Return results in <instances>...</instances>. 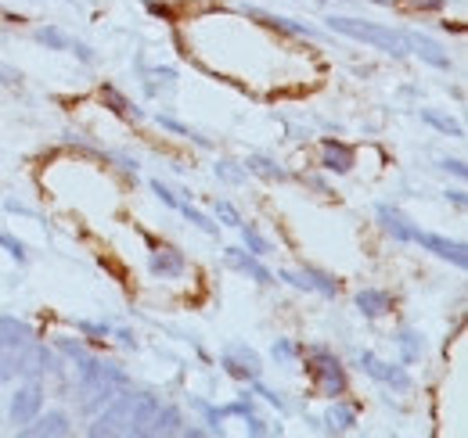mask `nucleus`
<instances>
[{
  "label": "nucleus",
  "mask_w": 468,
  "mask_h": 438,
  "mask_svg": "<svg viewBox=\"0 0 468 438\" xmlns=\"http://www.w3.org/2000/svg\"><path fill=\"white\" fill-rule=\"evenodd\" d=\"M249 18H256L260 26H267V29H278V33H285V36H317L310 26H303V22H292V18H285V15H267V11H256V7H241Z\"/></svg>",
  "instance_id": "nucleus-18"
},
{
  "label": "nucleus",
  "mask_w": 468,
  "mask_h": 438,
  "mask_svg": "<svg viewBox=\"0 0 468 438\" xmlns=\"http://www.w3.org/2000/svg\"><path fill=\"white\" fill-rule=\"evenodd\" d=\"M397 345H400V363L408 367V363H418L421 356H425V338L418 334V330H400L397 334Z\"/></svg>",
  "instance_id": "nucleus-22"
},
{
  "label": "nucleus",
  "mask_w": 468,
  "mask_h": 438,
  "mask_svg": "<svg viewBox=\"0 0 468 438\" xmlns=\"http://www.w3.org/2000/svg\"><path fill=\"white\" fill-rule=\"evenodd\" d=\"M418 11H443L447 7V0H410Z\"/></svg>",
  "instance_id": "nucleus-37"
},
{
  "label": "nucleus",
  "mask_w": 468,
  "mask_h": 438,
  "mask_svg": "<svg viewBox=\"0 0 468 438\" xmlns=\"http://www.w3.org/2000/svg\"><path fill=\"white\" fill-rule=\"evenodd\" d=\"M353 428H356V410L346 406V402H335V406L324 413V432L343 435V432H353Z\"/></svg>",
  "instance_id": "nucleus-20"
},
{
  "label": "nucleus",
  "mask_w": 468,
  "mask_h": 438,
  "mask_svg": "<svg viewBox=\"0 0 468 438\" xmlns=\"http://www.w3.org/2000/svg\"><path fill=\"white\" fill-rule=\"evenodd\" d=\"M356 367H360L371 381L386 384V388H393V391H410V374L404 370V363H386V360H378L375 352H360V356H356Z\"/></svg>",
  "instance_id": "nucleus-5"
},
{
  "label": "nucleus",
  "mask_w": 468,
  "mask_h": 438,
  "mask_svg": "<svg viewBox=\"0 0 468 438\" xmlns=\"http://www.w3.org/2000/svg\"><path fill=\"white\" fill-rule=\"evenodd\" d=\"M224 259H228V266H234L238 274L252 276L256 284H274V274L252 252H245V248H224Z\"/></svg>",
  "instance_id": "nucleus-15"
},
{
  "label": "nucleus",
  "mask_w": 468,
  "mask_h": 438,
  "mask_svg": "<svg viewBox=\"0 0 468 438\" xmlns=\"http://www.w3.org/2000/svg\"><path fill=\"white\" fill-rule=\"evenodd\" d=\"M155 122L163 126V130H170V133H176V137H187V141H195L198 148H209V141L206 137H198L191 126H184V122H176L174 115H155Z\"/></svg>",
  "instance_id": "nucleus-27"
},
{
  "label": "nucleus",
  "mask_w": 468,
  "mask_h": 438,
  "mask_svg": "<svg viewBox=\"0 0 468 438\" xmlns=\"http://www.w3.org/2000/svg\"><path fill=\"white\" fill-rule=\"evenodd\" d=\"M443 169H447V172H454L458 180H465V176H468V169H465V162H462V159H447V162H443Z\"/></svg>",
  "instance_id": "nucleus-36"
},
{
  "label": "nucleus",
  "mask_w": 468,
  "mask_h": 438,
  "mask_svg": "<svg viewBox=\"0 0 468 438\" xmlns=\"http://www.w3.org/2000/svg\"><path fill=\"white\" fill-rule=\"evenodd\" d=\"M44 410V388H40V381H29V384H22L15 395H11V424H29L37 413Z\"/></svg>",
  "instance_id": "nucleus-9"
},
{
  "label": "nucleus",
  "mask_w": 468,
  "mask_h": 438,
  "mask_svg": "<svg viewBox=\"0 0 468 438\" xmlns=\"http://www.w3.org/2000/svg\"><path fill=\"white\" fill-rule=\"evenodd\" d=\"M180 428H184V417H180V410L176 406H163L159 402V410H155V417H152V424H148V435L144 438H152V435H180Z\"/></svg>",
  "instance_id": "nucleus-19"
},
{
  "label": "nucleus",
  "mask_w": 468,
  "mask_h": 438,
  "mask_svg": "<svg viewBox=\"0 0 468 438\" xmlns=\"http://www.w3.org/2000/svg\"><path fill=\"white\" fill-rule=\"evenodd\" d=\"M76 330H80V334H87L90 341H105V338L112 334V328H109V324H101V320H80Z\"/></svg>",
  "instance_id": "nucleus-29"
},
{
  "label": "nucleus",
  "mask_w": 468,
  "mask_h": 438,
  "mask_svg": "<svg viewBox=\"0 0 468 438\" xmlns=\"http://www.w3.org/2000/svg\"><path fill=\"white\" fill-rule=\"evenodd\" d=\"M404 36H408V51H414V55L421 57L425 65H432V68H451V55L432 40V36H425V33H410V29H404Z\"/></svg>",
  "instance_id": "nucleus-13"
},
{
  "label": "nucleus",
  "mask_w": 468,
  "mask_h": 438,
  "mask_svg": "<svg viewBox=\"0 0 468 438\" xmlns=\"http://www.w3.org/2000/svg\"><path fill=\"white\" fill-rule=\"evenodd\" d=\"M217 216L224 219V226H241V223H245V219L238 216V209H234L228 198H220V202H217Z\"/></svg>",
  "instance_id": "nucleus-32"
},
{
  "label": "nucleus",
  "mask_w": 468,
  "mask_h": 438,
  "mask_svg": "<svg viewBox=\"0 0 468 438\" xmlns=\"http://www.w3.org/2000/svg\"><path fill=\"white\" fill-rule=\"evenodd\" d=\"M159 395L152 391H130L122 388L116 399H109L101 406V413L94 417V424L87 428V435H133V438H144L148 435V424L159 410Z\"/></svg>",
  "instance_id": "nucleus-1"
},
{
  "label": "nucleus",
  "mask_w": 468,
  "mask_h": 438,
  "mask_svg": "<svg viewBox=\"0 0 468 438\" xmlns=\"http://www.w3.org/2000/svg\"><path fill=\"white\" fill-rule=\"evenodd\" d=\"M0 248H7V256H11L15 263H26V259H29V256H26V245H22L18 237L4 234V230H0Z\"/></svg>",
  "instance_id": "nucleus-31"
},
{
  "label": "nucleus",
  "mask_w": 468,
  "mask_h": 438,
  "mask_svg": "<svg viewBox=\"0 0 468 438\" xmlns=\"http://www.w3.org/2000/svg\"><path fill=\"white\" fill-rule=\"evenodd\" d=\"M447 202H454L458 209H465V191H447Z\"/></svg>",
  "instance_id": "nucleus-38"
},
{
  "label": "nucleus",
  "mask_w": 468,
  "mask_h": 438,
  "mask_svg": "<svg viewBox=\"0 0 468 438\" xmlns=\"http://www.w3.org/2000/svg\"><path fill=\"white\" fill-rule=\"evenodd\" d=\"M278 280H285V284H292L295 291H317V295H324V298H335L339 291H343V284L335 280L332 274H324V270H317V266H303V270H282Z\"/></svg>",
  "instance_id": "nucleus-6"
},
{
  "label": "nucleus",
  "mask_w": 468,
  "mask_h": 438,
  "mask_svg": "<svg viewBox=\"0 0 468 438\" xmlns=\"http://www.w3.org/2000/svg\"><path fill=\"white\" fill-rule=\"evenodd\" d=\"M72 432V421H69V413L65 410H51V413H37L29 424H22L18 428V435L22 438H61Z\"/></svg>",
  "instance_id": "nucleus-10"
},
{
  "label": "nucleus",
  "mask_w": 468,
  "mask_h": 438,
  "mask_svg": "<svg viewBox=\"0 0 468 438\" xmlns=\"http://www.w3.org/2000/svg\"><path fill=\"white\" fill-rule=\"evenodd\" d=\"M303 356V370H306V378L310 384L321 391V395H328V399H339V395H346V367H343V360L328 349V345H310V349H303L299 352Z\"/></svg>",
  "instance_id": "nucleus-4"
},
{
  "label": "nucleus",
  "mask_w": 468,
  "mask_h": 438,
  "mask_svg": "<svg viewBox=\"0 0 468 438\" xmlns=\"http://www.w3.org/2000/svg\"><path fill=\"white\" fill-rule=\"evenodd\" d=\"M58 352H65L72 363H80L83 356H87V349H83V341H72V338H58Z\"/></svg>",
  "instance_id": "nucleus-33"
},
{
  "label": "nucleus",
  "mask_w": 468,
  "mask_h": 438,
  "mask_svg": "<svg viewBox=\"0 0 468 438\" xmlns=\"http://www.w3.org/2000/svg\"><path fill=\"white\" fill-rule=\"evenodd\" d=\"M421 122H429V126H436L440 133H447V137H465V126L458 122V119H451V115H443V111L436 109H421Z\"/></svg>",
  "instance_id": "nucleus-24"
},
{
  "label": "nucleus",
  "mask_w": 468,
  "mask_h": 438,
  "mask_svg": "<svg viewBox=\"0 0 468 438\" xmlns=\"http://www.w3.org/2000/svg\"><path fill=\"white\" fill-rule=\"evenodd\" d=\"M245 172H256V176H263L271 183H285L289 180V172L274 162V159H267V155H249L245 159Z\"/></svg>",
  "instance_id": "nucleus-21"
},
{
  "label": "nucleus",
  "mask_w": 468,
  "mask_h": 438,
  "mask_svg": "<svg viewBox=\"0 0 468 438\" xmlns=\"http://www.w3.org/2000/svg\"><path fill=\"white\" fill-rule=\"evenodd\" d=\"M98 94H101V101L116 111V115H122V119H141V109H133V105H130V98H126V94H119L116 87L101 83V90H98Z\"/></svg>",
  "instance_id": "nucleus-23"
},
{
  "label": "nucleus",
  "mask_w": 468,
  "mask_h": 438,
  "mask_svg": "<svg viewBox=\"0 0 468 438\" xmlns=\"http://www.w3.org/2000/svg\"><path fill=\"white\" fill-rule=\"evenodd\" d=\"M29 341H37V330L29 328L26 320H18V317H0V349L18 352V349H26Z\"/></svg>",
  "instance_id": "nucleus-17"
},
{
  "label": "nucleus",
  "mask_w": 468,
  "mask_h": 438,
  "mask_svg": "<svg viewBox=\"0 0 468 438\" xmlns=\"http://www.w3.org/2000/svg\"><path fill=\"white\" fill-rule=\"evenodd\" d=\"M249 384H252V391H256L260 399H267V402H271L274 410H282V413L289 410V402H285V399H282V395H278L274 388H267V384H260V378H256V381H249Z\"/></svg>",
  "instance_id": "nucleus-30"
},
{
  "label": "nucleus",
  "mask_w": 468,
  "mask_h": 438,
  "mask_svg": "<svg viewBox=\"0 0 468 438\" xmlns=\"http://www.w3.org/2000/svg\"><path fill=\"white\" fill-rule=\"evenodd\" d=\"M375 216H378V226H382L397 245H418L421 226H418V223H410L397 205H386V202H382V205L375 209Z\"/></svg>",
  "instance_id": "nucleus-8"
},
{
  "label": "nucleus",
  "mask_w": 468,
  "mask_h": 438,
  "mask_svg": "<svg viewBox=\"0 0 468 438\" xmlns=\"http://www.w3.org/2000/svg\"><path fill=\"white\" fill-rule=\"evenodd\" d=\"M122 388H130V374L109 363V360H98V356H83L76 363V402L83 413H98L109 399H116Z\"/></svg>",
  "instance_id": "nucleus-2"
},
{
  "label": "nucleus",
  "mask_w": 468,
  "mask_h": 438,
  "mask_svg": "<svg viewBox=\"0 0 468 438\" xmlns=\"http://www.w3.org/2000/svg\"><path fill=\"white\" fill-rule=\"evenodd\" d=\"M353 162H356V151H353L350 144H343V141H335V137H324L321 141V169L324 172H350Z\"/></svg>",
  "instance_id": "nucleus-12"
},
{
  "label": "nucleus",
  "mask_w": 468,
  "mask_h": 438,
  "mask_svg": "<svg viewBox=\"0 0 468 438\" xmlns=\"http://www.w3.org/2000/svg\"><path fill=\"white\" fill-rule=\"evenodd\" d=\"M393 309V295L386 287H360L356 291V313L367 317V320H378Z\"/></svg>",
  "instance_id": "nucleus-16"
},
{
  "label": "nucleus",
  "mask_w": 468,
  "mask_h": 438,
  "mask_svg": "<svg viewBox=\"0 0 468 438\" xmlns=\"http://www.w3.org/2000/svg\"><path fill=\"white\" fill-rule=\"evenodd\" d=\"M418 245H421L425 252H432L436 259L454 263L458 270H465V266H468V248L462 245V241H451V237H443V234H425V230H421Z\"/></svg>",
  "instance_id": "nucleus-11"
},
{
  "label": "nucleus",
  "mask_w": 468,
  "mask_h": 438,
  "mask_svg": "<svg viewBox=\"0 0 468 438\" xmlns=\"http://www.w3.org/2000/svg\"><path fill=\"white\" fill-rule=\"evenodd\" d=\"M299 352H303V345H295L292 338H278V341H274V349H271V356H274L278 363H295V360H299Z\"/></svg>",
  "instance_id": "nucleus-28"
},
{
  "label": "nucleus",
  "mask_w": 468,
  "mask_h": 438,
  "mask_svg": "<svg viewBox=\"0 0 468 438\" xmlns=\"http://www.w3.org/2000/svg\"><path fill=\"white\" fill-rule=\"evenodd\" d=\"M217 176L228 180V183H241L245 180V169H234V162H220L217 165Z\"/></svg>",
  "instance_id": "nucleus-34"
},
{
  "label": "nucleus",
  "mask_w": 468,
  "mask_h": 438,
  "mask_svg": "<svg viewBox=\"0 0 468 438\" xmlns=\"http://www.w3.org/2000/svg\"><path fill=\"white\" fill-rule=\"evenodd\" d=\"M220 367L231 374L234 381H256L260 374H263V363H260V356L249 349V345H241V341H234L231 349L220 356Z\"/></svg>",
  "instance_id": "nucleus-7"
},
{
  "label": "nucleus",
  "mask_w": 468,
  "mask_h": 438,
  "mask_svg": "<svg viewBox=\"0 0 468 438\" xmlns=\"http://www.w3.org/2000/svg\"><path fill=\"white\" fill-rule=\"evenodd\" d=\"M245 432H249V435H271V428H267L260 417H252V413L245 417Z\"/></svg>",
  "instance_id": "nucleus-35"
},
{
  "label": "nucleus",
  "mask_w": 468,
  "mask_h": 438,
  "mask_svg": "<svg viewBox=\"0 0 468 438\" xmlns=\"http://www.w3.org/2000/svg\"><path fill=\"white\" fill-rule=\"evenodd\" d=\"M37 44H44L51 51H69L72 47V36L61 33L58 26H44V29H37Z\"/></svg>",
  "instance_id": "nucleus-26"
},
{
  "label": "nucleus",
  "mask_w": 468,
  "mask_h": 438,
  "mask_svg": "<svg viewBox=\"0 0 468 438\" xmlns=\"http://www.w3.org/2000/svg\"><path fill=\"white\" fill-rule=\"evenodd\" d=\"M148 270L155 276H163V280H176V276H184L187 270V259H184V252H176V248H152V256H148Z\"/></svg>",
  "instance_id": "nucleus-14"
},
{
  "label": "nucleus",
  "mask_w": 468,
  "mask_h": 438,
  "mask_svg": "<svg viewBox=\"0 0 468 438\" xmlns=\"http://www.w3.org/2000/svg\"><path fill=\"white\" fill-rule=\"evenodd\" d=\"M324 22H328V29H332V33H343V36H350V40H360V44H367V47L382 51V55H389V57H408L410 55L404 29L378 26V22H364V18H350V15H328Z\"/></svg>",
  "instance_id": "nucleus-3"
},
{
  "label": "nucleus",
  "mask_w": 468,
  "mask_h": 438,
  "mask_svg": "<svg viewBox=\"0 0 468 438\" xmlns=\"http://www.w3.org/2000/svg\"><path fill=\"white\" fill-rule=\"evenodd\" d=\"M238 230H241V245H245V252H252L256 259L271 256V241L260 234V226H252V223H241Z\"/></svg>",
  "instance_id": "nucleus-25"
}]
</instances>
